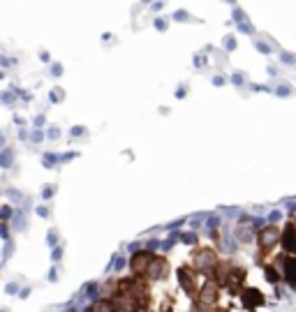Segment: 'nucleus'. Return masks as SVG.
<instances>
[{
    "instance_id": "nucleus-1",
    "label": "nucleus",
    "mask_w": 296,
    "mask_h": 312,
    "mask_svg": "<svg viewBox=\"0 0 296 312\" xmlns=\"http://www.w3.org/2000/svg\"><path fill=\"white\" fill-rule=\"evenodd\" d=\"M178 275H181L183 289L190 291V294H194V291H197V273H194L192 268H185V266H183V268L178 270Z\"/></svg>"
},
{
    "instance_id": "nucleus-2",
    "label": "nucleus",
    "mask_w": 296,
    "mask_h": 312,
    "mask_svg": "<svg viewBox=\"0 0 296 312\" xmlns=\"http://www.w3.org/2000/svg\"><path fill=\"white\" fill-rule=\"evenodd\" d=\"M153 254L151 252H137L132 257V270L134 273H146V270H148V266L153 264Z\"/></svg>"
},
{
    "instance_id": "nucleus-3",
    "label": "nucleus",
    "mask_w": 296,
    "mask_h": 312,
    "mask_svg": "<svg viewBox=\"0 0 296 312\" xmlns=\"http://www.w3.org/2000/svg\"><path fill=\"white\" fill-rule=\"evenodd\" d=\"M280 240H282V247L287 250V252H296V224L294 222L284 227L282 238Z\"/></svg>"
},
{
    "instance_id": "nucleus-4",
    "label": "nucleus",
    "mask_w": 296,
    "mask_h": 312,
    "mask_svg": "<svg viewBox=\"0 0 296 312\" xmlns=\"http://www.w3.org/2000/svg\"><path fill=\"white\" fill-rule=\"evenodd\" d=\"M199 294H201L199 298L204 300V303H208V305H211V303H215V300H218V282H215V280H208V282L201 287Z\"/></svg>"
},
{
    "instance_id": "nucleus-5",
    "label": "nucleus",
    "mask_w": 296,
    "mask_h": 312,
    "mask_svg": "<svg viewBox=\"0 0 296 312\" xmlns=\"http://www.w3.org/2000/svg\"><path fill=\"white\" fill-rule=\"evenodd\" d=\"M167 270H169V264H167V259H162V257H155L153 259V264L148 266V275L151 277H164L167 275Z\"/></svg>"
},
{
    "instance_id": "nucleus-6",
    "label": "nucleus",
    "mask_w": 296,
    "mask_h": 312,
    "mask_svg": "<svg viewBox=\"0 0 296 312\" xmlns=\"http://www.w3.org/2000/svg\"><path fill=\"white\" fill-rule=\"evenodd\" d=\"M275 240H278V229L275 227H264L259 231V245L264 247V250H268Z\"/></svg>"
},
{
    "instance_id": "nucleus-7",
    "label": "nucleus",
    "mask_w": 296,
    "mask_h": 312,
    "mask_svg": "<svg viewBox=\"0 0 296 312\" xmlns=\"http://www.w3.org/2000/svg\"><path fill=\"white\" fill-rule=\"evenodd\" d=\"M241 298H243V305H245V307H257V305L264 303V296H261L257 289H248V291H243Z\"/></svg>"
},
{
    "instance_id": "nucleus-8",
    "label": "nucleus",
    "mask_w": 296,
    "mask_h": 312,
    "mask_svg": "<svg viewBox=\"0 0 296 312\" xmlns=\"http://www.w3.org/2000/svg\"><path fill=\"white\" fill-rule=\"evenodd\" d=\"M197 266H199V270H211L215 266V257H213L211 250H204V252L197 254Z\"/></svg>"
},
{
    "instance_id": "nucleus-9",
    "label": "nucleus",
    "mask_w": 296,
    "mask_h": 312,
    "mask_svg": "<svg viewBox=\"0 0 296 312\" xmlns=\"http://www.w3.org/2000/svg\"><path fill=\"white\" fill-rule=\"evenodd\" d=\"M284 275L289 280V284L296 289V259L294 257H287L284 259Z\"/></svg>"
},
{
    "instance_id": "nucleus-10",
    "label": "nucleus",
    "mask_w": 296,
    "mask_h": 312,
    "mask_svg": "<svg viewBox=\"0 0 296 312\" xmlns=\"http://www.w3.org/2000/svg\"><path fill=\"white\" fill-rule=\"evenodd\" d=\"M91 312H116V310H114V303H111V300H97L95 305L91 307Z\"/></svg>"
}]
</instances>
